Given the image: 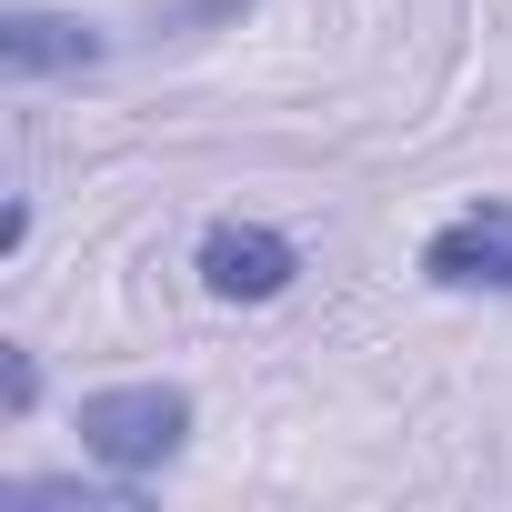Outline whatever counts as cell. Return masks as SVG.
Listing matches in <instances>:
<instances>
[{
	"instance_id": "obj_3",
	"label": "cell",
	"mask_w": 512,
	"mask_h": 512,
	"mask_svg": "<svg viewBox=\"0 0 512 512\" xmlns=\"http://www.w3.org/2000/svg\"><path fill=\"white\" fill-rule=\"evenodd\" d=\"M432 292H512V201H472L422 241Z\"/></svg>"
},
{
	"instance_id": "obj_1",
	"label": "cell",
	"mask_w": 512,
	"mask_h": 512,
	"mask_svg": "<svg viewBox=\"0 0 512 512\" xmlns=\"http://www.w3.org/2000/svg\"><path fill=\"white\" fill-rule=\"evenodd\" d=\"M71 432H81V452L101 472H131L141 482V472H161L191 442V392L181 382H111V392H81Z\"/></svg>"
},
{
	"instance_id": "obj_6",
	"label": "cell",
	"mask_w": 512,
	"mask_h": 512,
	"mask_svg": "<svg viewBox=\"0 0 512 512\" xmlns=\"http://www.w3.org/2000/svg\"><path fill=\"white\" fill-rule=\"evenodd\" d=\"M0 392H11V412H31V402H41V362H31L21 342H0Z\"/></svg>"
},
{
	"instance_id": "obj_5",
	"label": "cell",
	"mask_w": 512,
	"mask_h": 512,
	"mask_svg": "<svg viewBox=\"0 0 512 512\" xmlns=\"http://www.w3.org/2000/svg\"><path fill=\"white\" fill-rule=\"evenodd\" d=\"M0 502H81V512H141L131 472H121V482H11Z\"/></svg>"
},
{
	"instance_id": "obj_2",
	"label": "cell",
	"mask_w": 512,
	"mask_h": 512,
	"mask_svg": "<svg viewBox=\"0 0 512 512\" xmlns=\"http://www.w3.org/2000/svg\"><path fill=\"white\" fill-rule=\"evenodd\" d=\"M191 272L211 302H282L302 282V241L272 231V221H211L201 251H191Z\"/></svg>"
},
{
	"instance_id": "obj_4",
	"label": "cell",
	"mask_w": 512,
	"mask_h": 512,
	"mask_svg": "<svg viewBox=\"0 0 512 512\" xmlns=\"http://www.w3.org/2000/svg\"><path fill=\"white\" fill-rule=\"evenodd\" d=\"M111 41L81 11H0V71L11 81H51V71H91Z\"/></svg>"
}]
</instances>
